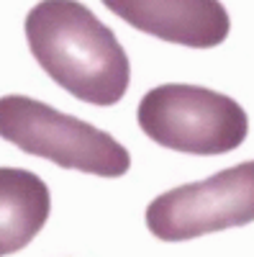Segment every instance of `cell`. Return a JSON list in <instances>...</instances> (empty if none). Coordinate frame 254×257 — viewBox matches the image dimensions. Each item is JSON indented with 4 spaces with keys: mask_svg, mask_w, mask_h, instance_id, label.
I'll use <instances>...</instances> for the list:
<instances>
[{
    "mask_svg": "<svg viewBox=\"0 0 254 257\" xmlns=\"http://www.w3.org/2000/svg\"><path fill=\"white\" fill-rule=\"evenodd\" d=\"M26 39L39 67L59 88L93 105H116L131 64L116 34L77 0H41L26 16Z\"/></svg>",
    "mask_w": 254,
    "mask_h": 257,
    "instance_id": "1",
    "label": "cell"
},
{
    "mask_svg": "<svg viewBox=\"0 0 254 257\" xmlns=\"http://www.w3.org/2000/svg\"><path fill=\"white\" fill-rule=\"evenodd\" d=\"M0 137L29 155L98 178L129 173V149L108 132L26 95L0 98Z\"/></svg>",
    "mask_w": 254,
    "mask_h": 257,
    "instance_id": "2",
    "label": "cell"
},
{
    "mask_svg": "<svg viewBox=\"0 0 254 257\" xmlns=\"http://www.w3.org/2000/svg\"><path fill=\"white\" fill-rule=\"evenodd\" d=\"M141 132L159 147L185 155H226L249 134L241 105L223 93L200 85L169 82L152 88L136 111Z\"/></svg>",
    "mask_w": 254,
    "mask_h": 257,
    "instance_id": "3",
    "label": "cell"
},
{
    "mask_svg": "<svg viewBox=\"0 0 254 257\" xmlns=\"http://www.w3.org/2000/svg\"><path fill=\"white\" fill-rule=\"evenodd\" d=\"M254 221V160L200 183L177 185L146 206V226L162 242H187Z\"/></svg>",
    "mask_w": 254,
    "mask_h": 257,
    "instance_id": "4",
    "label": "cell"
},
{
    "mask_svg": "<svg viewBox=\"0 0 254 257\" xmlns=\"http://www.w3.org/2000/svg\"><path fill=\"white\" fill-rule=\"evenodd\" d=\"M129 26L190 49L226 41L231 18L221 0H100Z\"/></svg>",
    "mask_w": 254,
    "mask_h": 257,
    "instance_id": "5",
    "label": "cell"
},
{
    "mask_svg": "<svg viewBox=\"0 0 254 257\" xmlns=\"http://www.w3.org/2000/svg\"><path fill=\"white\" fill-rule=\"evenodd\" d=\"M52 211L47 183L24 167H0V257L24 249Z\"/></svg>",
    "mask_w": 254,
    "mask_h": 257,
    "instance_id": "6",
    "label": "cell"
}]
</instances>
